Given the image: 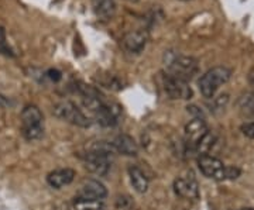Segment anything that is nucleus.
<instances>
[{
	"mask_svg": "<svg viewBox=\"0 0 254 210\" xmlns=\"http://www.w3.org/2000/svg\"><path fill=\"white\" fill-rule=\"evenodd\" d=\"M164 65L167 68L165 72L171 73L187 82L190 81L199 69V64L193 56L178 54L174 51H167L164 54Z\"/></svg>",
	"mask_w": 254,
	"mask_h": 210,
	"instance_id": "obj_1",
	"label": "nucleus"
},
{
	"mask_svg": "<svg viewBox=\"0 0 254 210\" xmlns=\"http://www.w3.org/2000/svg\"><path fill=\"white\" fill-rule=\"evenodd\" d=\"M198 166L200 172L209 179L215 181H227V179H237L240 176V169L237 166H226L219 158L213 156H199Z\"/></svg>",
	"mask_w": 254,
	"mask_h": 210,
	"instance_id": "obj_2",
	"label": "nucleus"
},
{
	"mask_svg": "<svg viewBox=\"0 0 254 210\" xmlns=\"http://www.w3.org/2000/svg\"><path fill=\"white\" fill-rule=\"evenodd\" d=\"M230 78H232V71L226 66H215L209 69L208 72H205L200 76L199 82H198L200 93L205 98L212 99L219 88L229 82Z\"/></svg>",
	"mask_w": 254,
	"mask_h": 210,
	"instance_id": "obj_3",
	"label": "nucleus"
},
{
	"mask_svg": "<svg viewBox=\"0 0 254 210\" xmlns=\"http://www.w3.org/2000/svg\"><path fill=\"white\" fill-rule=\"evenodd\" d=\"M43 113L34 105H28L21 111V124H23V136L28 141H34L43 137Z\"/></svg>",
	"mask_w": 254,
	"mask_h": 210,
	"instance_id": "obj_4",
	"label": "nucleus"
},
{
	"mask_svg": "<svg viewBox=\"0 0 254 210\" xmlns=\"http://www.w3.org/2000/svg\"><path fill=\"white\" fill-rule=\"evenodd\" d=\"M53 113L57 119L66 121L73 126H78V127H89L91 126V119L88 116H85L83 111L73 102L63 101L57 103Z\"/></svg>",
	"mask_w": 254,
	"mask_h": 210,
	"instance_id": "obj_5",
	"label": "nucleus"
},
{
	"mask_svg": "<svg viewBox=\"0 0 254 210\" xmlns=\"http://www.w3.org/2000/svg\"><path fill=\"white\" fill-rule=\"evenodd\" d=\"M161 83H163L164 92L170 99H180V101H188L192 98V89L190 83L184 79H180L171 73L163 72L161 75Z\"/></svg>",
	"mask_w": 254,
	"mask_h": 210,
	"instance_id": "obj_6",
	"label": "nucleus"
},
{
	"mask_svg": "<svg viewBox=\"0 0 254 210\" xmlns=\"http://www.w3.org/2000/svg\"><path fill=\"white\" fill-rule=\"evenodd\" d=\"M209 133L208 124L202 117H195L192 119L185 126V153L188 154H195V147L199 143L202 138Z\"/></svg>",
	"mask_w": 254,
	"mask_h": 210,
	"instance_id": "obj_7",
	"label": "nucleus"
},
{
	"mask_svg": "<svg viewBox=\"0 0 254 210\" xmlns=\"http://www.w3.org/2000/svg\"><path fill=\"white\" fill-rule=\"evenodd\" d=\"M148 43V31L144 28H137L126 33L122 38V46L128 54H140Z\"/></svg>",
	"mask_w": 254,
	"mask_h": 210,
	"instance_id": "obj_8",
	"label": "nucleus"
},
{
	"mask_svg": "<svg viewBox=\"0 0 254 210\" xmlns=\"http://www.w3.org/2000/svg\"><path fill=\"white\" fill-rule=\"evenodd\" d=\"M174 191L178 196L181 198H187V199H196L199 195V188H198V182L195 179V176L192 172H188L187 176H181L177 178L174 181Z\"/></svg>",
	"mask_w": 254,
	"mask_h": 210,
	"instance_id": "obj_9",
	"label": "nucleus"
},
{
	"mask_svg": "<svg viewBox=\"0 0 254 210\" xmlns=\"http://www.w3.org/2000/svg\"><path fill=\"white\" fill-rule=\"evenodd\" d=\"M83 164L85 168L95 175L99 176H105L110 171L112 166V159L106 158V157L98 156V154H92V153H86L83 156Z\"/></svg>",
	"mask_w": 254,
	"mask_h": 210,
	"instance_id": "obj_10",
	"label": "nucleus"
},
{
	"mask_svg": "<svg viewBox=\"0 0 254 210\" xmlns=\"http://www.w3.org/2000/svg\"><path fill=\"white\" fill-rule=\"evenodd\" d=\"M79 198H86V199H99L103 201L108 196V189L105 185L96 179H86L82 183L81 189L78 192Z\"/></svg>",
	"mask_w": 254,
	"mask_h": 210,
	"instance_id": "obj_11",
	"label": "nucleus"
},
{
	"mask_svg": "<svg viewBox=\"0 0 254 210\" xmlns=\"http://www.w3.org/2000/svg\"><path fill=\"white\" fill-rule=\"evenodd\" d=\"M75 179V171L71 168H63L53 171L47 176V182L54 189H61L64 186L69 185Z\"/></svg>",
	"mask_w": 254,
	"mask_h": 210,
	"instance_id": "obj_12",
	"label": "nucleus"
},
{
	"mask_svg": "<svg viewBox=\"0 0 254 210\" xmlns=\"http://www.w3.org/2000/svg\"><path fill=\"white\" fill-rule=\"evenodd\" d=\"M118 154H123L127 157H136L138 154V147L134 138L127 136V134H119L112 141Z\"/></svg>",
	"mask_w": 254,
	"mask_h": 210,
	"instance_id": "obj_13",
	"label": "nucleus"
},
{
	"mask_svg": "<svg viewBox=\"0 0 254 210\" xmlns=\"http://www.w3.org/2000/svg\"><path fill=\"white\" fill-rule=\"evenodd\" d=\"M91 4L95 16L102 21H108L116 13L115 0H91Z\"/></svg>",
	"mask_w": 254,
	"mask_h": 210,
	"instance_id": "obj_14",
	"label": "nucleus"
},
{
	"mask_svg": "<svg viewBox=\"0 0 254 210\" xmlns=\"http://www.w3.org/2000/svg\"><path fill=\"white\" fill-rule=\"evenodd\" d=\"M128 176H130V182L131 186L134 188L137 193H145L148 191V179L145 174L136 165L128 168Z\"/></svg>",
	"mask_w": 254,
	"mask_h": 210,
	"instance_id": "obj_15",
	"label": "nucleus"
},
{
	"mask_svg": "<svg viewBox=\"0 0 254 210\" xmlns=\"http://www.w3.org/2000/svg\"><path fill=\"white\" fill-rule=\"evenodd\" d=\"M88 153L106 157V158H110V159L118 154L113 144L108 143V141H95V143H92L91 146H88Z\"/></svg>",
	"mask_w": 254,
	"mask_h": 210,
	"instance_id": "obj_16",
	"label": "nucleus"
},
{
	"mask_svg": "<svg viewBox=\"0 0 254 210\" xmlns=\"http://www.w3.org/2000/svg\"><path fill=\"white\" fill-rule=\"evenodd\" d=\"M105 203L99 199H86L76 196L73 201V209L75 210H103Z\"/></svg>",
	"mask_w": 254,
	"mask_h": 210,
	"instance_id": "obj_17",
	"label": "nucleus"
},
{
	"mask_svg": "<svg viewBox=\"0 0 254 210\" xmlns=\"http://www.w3.org/2000/svg\"><path fill=\"white\" fill-rule=\"evenodd\" d=\"M215 143H216V136H215V134H212V133L209 131L208 134H206V136L202 138L199 143L196 144V147H195V154H198V156H205V154H209V151L213 148Z\"/></svg>",
	"mask_w": 254,
	"mask_h": 210,
	"instance_id": "obj_18",
	"label": "nucleus"
},
{
	"mask_svg": "<svg viewBox=\"0 0 254 210\" xmlns=\"http://www.w3.org/2000/svg\"><path fill=\"white\" fill-rule=\"evenodd\" d=\"M239 107H240L242 114H245L247 117H254V92L246 93L243 98H240Z\"/></svg>",
	"mask_w": 254,
	"mask_h": 210,
	"instance_id": "obj_19",
	"label": "nucleus"
},
{
	"mask_svg": "<svg viewBox=\"0 0 254 210\" xmlns=\"http://www.w3.org/2000/svg\"><path fill=\"white\" fill-rule=\"evenodd\" d=\"M0 52L6 55H11V51L7 47V37H6V31L4 28L0 27Z\"/></svg>",
	"mask_w": 254,
	"mask_h": 210,
	"instance_id": "obj_20",
	"label": "nucleus"
},
{
	"mask_svg": "<svg viewBox=\"0 0 254 210\" xmlns=\"http://www.w3.org/2000/svg\"><path fill=\"white\" fill-rule=\"evenodd\" d=\"M227 102H229V95H220L213 101V110H223L226 107Z\"/></svg>",
	"mask_w": 254,
	"mask_h": 210,
	"instance_id": "obj_21",
	"label": "nucleus"
},
{
	"mask_svg": "<svg viewBox=\"0 0 254 210\" xmlns=\"http://www.w3.org/2000/svg\"><path fill=\"white\" fill-rule=\"evenodd\" d=\"M240 130H242L243 136H246L247 138H254V120L247 121L245 124H242Z\"/></svg>",
	"mask_w": 254,
	"mask_h": 210,
	"instance_id": "obj_22",
	"label": "nucleus"
},
{
	"mask_svg": "<svg viewBox=\"0 0 254 210\" xmlns=\"http://www.w3.org/2000/svg\"><path fill=\"white\" fill-rule=\"evenodd\" d=\"M48 76L53 79V81H60L61 79V73L58 71H48Z\"/></svg>",
	"mask_w": 254,
	"mask_h": 210,
	"instance_id": "obj_23",
	"label": "nucleus"
},
{
	"mask_svg": "<svg viewBox=\"0 0 254 210\" xmlns=\"http://www.w3.org/2000/svg\"><path fill=\"white\" fill-rule=\"evenodd\" d=\"M242 210H254V209H252V208H245V209H242Z\"/></svg>",
	"mask_w": 254,
	"mask_h": 210,
	"instance_id": "obj_24",
	"label": "nucleus"
},
{
	"mask_svg": "<svg viewBox=\"0 0 254 210\" xmlns=\"http://www.w3.org/2000/svg\"><path fill=\"white\" fill-rule=\"evenodd\" d=\"M181 1H190V0H181Z\"/></svg>",
	"mask_w": 254,
	"mask_h": 210,
	"instance_id": "obj_25",
	"label": "nucleus"
}]
</instances>
